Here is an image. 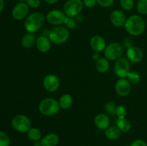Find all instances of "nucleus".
Segmentation results:
<instances>
[{
	"label": "nucleus",
	"mask_w": 147,
	"mask_h": 146,
	"mask_svg": "<svg viewBox=\"0 0 147 146\" xmlns=\"http://www.w3.org/2000/svg\"><path fill=\"white\" fill-rule=\"evenodd\" d=\"M124 27L129 34L136 37L144 32L146 29V22L143 17L134 14L126 19Z\"/></svg>",
	"instance_id": "nucleus-1"
},
{
	"label": "nucleus",
	"mask_w": 147,
	"mask_h": 146,
	"mask_svg": "<svg viewBox=\"0 0 147 146\" xmlns=\"http://www.w3.org/2000/svg\"><path fill=\"white\" fill-rule=\"evenodd\" d=\"M45 21V16L40 11H35L27 16L24 25L27 32L34 33L38 31Z\"/></svg>",
	"instance_id": "nucleus-2"
},
{
	"label": "nucleus",
	"mask_w": 147,
	"mask_h": 146,
	"mask_svg": "<svg viewBox=\"0 0 147 146\" xmlns=\"http://www.w3.org/2000/svg\"><path fill=\"white\" fill-rule=\"evenodd\" d=\"M60 108L58 101L51 97L43 99L39 104V111L45 116L55 115L58 113Z\"/></svg>",
	"instance_id": "nucleus-3"
},
{
	"label": "nucleus",
	"mask_w": 147,
	"mask_h": 146,
	"mask_svg": "<svg viewBox=\"0 0 147 146\" xmlns=\"http://www.w3.org/2000/svg\"><path fill=\"white\" fill-rule=\"evenodd\" d=\"M70 37L68 29L62 26H56L51 29L48 33V38L52 43L60 44L67 41Z\"/></svg>",
	"instance_id": "nucleus-4"
},
{
	"label": "nucleus",
	"mask_w": 147,
	"mask_h": 146,
	"mask_svg": "<svg viewBox=\"0 0 147 146\" xmlns=\"http://www.w3.org/2000/svg\"><path fill=\"white\" fill-rule=\"evenodd\" d=\"M12 127L20 133H27L32 127V122L27 116L24 115H17L11 120Z\"/></svg>",
	"instance_id": "nucleus-5"
},
{
	"label": "nucleus",
	"mask_w": 147,
	"mask_h": 146,
	"mask_svg": "<svg viewBox=\"0 0 147 146\" xmlns=\"http://www.w3.org/2000/svg\"><path fill=\"white\" fill-rule=\"evenodd\" d=\"M83 6L82 0H67L64 4L63 10L67 17L75 18L81 12Z\"/></svg>",
	"instance_id": "nucleus-6"
},
{
	"label": "nucleus",
	"mask_w": 147,
	"mask_h": 146,
	"mask_svg": "<svg viewBox=\"0 0 147 146\" xmlns=\"http://www.w3.org/2000/svg\"><path fill=\"white\" fill-rule=\"evenodd\" d=\"M123 54V48L118 42H112L106 46L104 50V55L106 59L111 61L119 60Z\"/></svg>",
	"instance_id": "nucleus-7"
},
{
	"label": "nucleus",
	"mask_w": 147,
	"mask_h": 146,
	"mask_svg": "<svg viewBox=\"0 0 147 146\" xmlns=\"http://www.w3.org/2000/svg\"><path fill=\"white\" fill-rule=\"evenodd\" d=\"M113 71L119 78H126L130 72V61L126 57H121L115 62Z\"/></svg>",
	"instance_id": "nucleus-8"
},
{
	"label": "nucleus",
	"mask_w": 147,
	"mask_h": 146,
	"mask_svg": "<svg viewBox=\"0 0 147 146\" xmlns=\"http://www.w3.org/2000/svg\"><path fill=\"white\" fill-rule=\"evenodd\" d=\"M67 16L64 13L58 9H54L49 11L46 16V19L50 24L55 26H60L64 24Z\"/></svg>",
	"instance_id": "nucleus-9"
},
{
	"label": "nucleus",
	"mask_w": 147,
	"mask_h": 146,
	"mask_svg": "<svg viewBox=\"0 0 147 146\" xmlns=\"http://www.w3.org/2000/svg\"><path fill=\"white\" fill-rule=\"evenodd\" d=\"M43 87L47 91L50 92H54L57 91L60 87L59 78L55 74H47L43 80Z\"/></svg>",
	"instance_id": "nucleus-10"
},
{
	"label": "nucleus",
	"mask_w": 147,
	"mask_h": 146,
	"mask_svg": "<svg viewBox=\"0 0 147 146\" xmlns=\"http://www.w3.org/2000/svg\"><path fill=\"white\" fill-rule=\"evenodd\" d=\"M116 93L121 97L128 95L131 91V84L126 78H119L115 85Z\"/></svg>",
	"instance_id": "nucleus-11"
},
{
	"label": "nucleus",
	"mask_w": 147,
	"mask_h": 146,
	"mask_svg": "<svg viewBox=\"0 0 147 146\" xmlns=\"http://www.w3.org/2000/svg\"><path fill=\"white\" fill-rule=\"evenodd\" d=\"M30 9L25 2H19L12 10V17L16 20H22L27 17Z\"/></svg>",
	"instance_id": "nucleus-12"
},
{
	"label": "nucleus",
	"mask_w": 147,
	"mask_h": 146,
	"mask_svg": "<svg viewBox=\"0 0 147 146\" xmlns=\"http://www.w3.org/2000/svg\"><path fill=\"white\" fill-rule=\"evenodd\" d=\"M126 58L133 63H139L143 60L144 53L139 47L131 46L126 52Z\"/></svg>",
	"instance_id": "nucleus-13"
},
{
	"label": "nucleus",
	"mask_w": 147,
	"mask_h": 146,
	"mask_svg": "<svg viewBox=\"0 0 147 146\" xmlns=\"http://www.w3.org/2000/svg\"><path fill=\"white\" fill-rule=\"evenodd\" d=\"M110 20L112 24L116 27H121L124 26L126 22V16L122 11L119 9L114 10L111 12L110 16Z\"/></svg>",
	"instance_id": "nucleus-14"
},
{
	"label": "nucleus",
	"mask_w": 147,
	"mask_h": 146,
	"mask_svg": "<svg viewBox=\"0 0 147 146\" xmlns=\"http://www.w3.org/2000/svg\"><path fill=\"white\" fill-rule=\"evenodd\" d=\"M90 45L92 50L96 52H101L104 51L106 47V43L103 37L99 35H95L90 39Z\"/></svg>",
	"instance_id": "nucleus-15"
},
{
	"label": "nucleus",
	"mask_w": 147,
	"mask_h": 146,
	"mask_svg": "<svg viewBox=\"0 0 147 146\" xmlns=\"http://www.w3.org/2000/svg\"><path fill=\"white\" fill-rule=\"evenodd\" d=\"M94 123L96 127L101 130H106L108 127H109L110 125V120L109 116L104 113H100L98 114L95 117Z\"/></svg>",
	"instance_id": "nucleus-16"
},
{
	"label": "nucleus",
	"mask_w": 147,
	"mask_h": 146,
	"mask_svg": "<svg viewBox=\"0 0 147 146\" xmlns=\"http://www.w3.org/2000/svg\"><path fill=\"white\" fill-rule=\"evenodd\" d=\"M51 41L48 37L42 35L36 40V46L37 50L41 52H47L51 48Z\"/></svg>",
	"instance_id": "nucleus-17"
},
{
	"label": "nucleus",
	"mask_w": 147,
	"mask_h": 146,
	"mask_svg": "<svg viewBox=\"0 0 147 146\" xmlns=\"http://www.w3.org/2000/svg\"><path fill=\"white\" fill-rule=\"evenodd\" d=\"M58 135L55 133H49L42 137L40 140L42 146H57L59 143Z\"/></svg>",
	"instance_id": "nucleus-18"
},
{
	"label": "nucleus",
	"mask_w": 147,
	"mask_h": 146,
	"mask_svg": "<svg viewBox=\"0 0 147 146\" xmlns=\"http://www.w3.org/2000/svg\"><path fill=\"white\" fill-rule=\"evenodd\" d=\"M121 135V131L117 127V126L108 127L105 130V136L107 139L111 140H118Z\"/></svg>",
	"instance_id": "nucleus-19"
},
{
	"label": "nucleus",
	"mask_w": 147,
	"mask_h": 146,
	"mask_svg": "<svg viewBox=\"0 0 147 146\" xmlns=\"http://www.w3.org/2000/svg\"><path fill=\"white\" fill-rule=\"evenodd\" d=\"M116 126L121 133H128L131 129V123L126 117L118 118L116 120Z\"/></svg>",
	"instance_id": "nucleus-20"
},
{
	"label": "nucleus",
	"mask_w": 147,
	"mask_h": 146,
	"mask_svg": "<svg viewBox=\"0 0 147 146\" xmlns=\"http://www.w3.org/2000/svg\"><path fill=\"white\" fill-rule=\"evenodd\" d=\"M35 36L32 33L28 32L23 36L22 39V45L25 48H31L34 44H36Z\"/></svg>",
	"instance_id": "nucleus-21"
},
{
	"label": "nucleus",
	"mask_w": 147,
	"mask_h": 146,
	"mask_svg": "<svg viewBox=\"0 0 147 146\" xmlns=\"http://www.w3.org/2000/svg\"><path fill=\"white\" fill-rule=\"evenodd\" d=\"M58 102L60 108L63 110H67L70 108L73 104V99L70 94H64L60 97Z\"/></svg>",
	"instance_id": "nucleus-22"
},
{
	"label": "nucleus",
	"mask_w": 147,
	"mask_h": 146,
	"mask_svg": "<svg viewBox=\"0 0 147 146\" xmlns=\"http://www.w3.org/2000/svg\"><path fill=\"white\" fill-rule=\"evenodd\" d=\"M110 64L108 59L106 57H100L96 63V68L99 72L105 73L109 70Z\"/></svg>",
	"instance_id": "nucleus-23"
},
{
	"label": "nucleus",
	"mask_w": 147,
	"mask_h": 146,
	"mask_svg": "<svg viewBox=\"0 0 147 146\" xmlns=\"http://www.w3.org/2000/svg\"><path fill=\"white\" fill-rule=\"evenodd\" d=\"M27 136L32 141H39L42 137V133L40 129L37 127H31L27 132Z\"/></svg>",
	"instance_id": "nucleus-24"
},
{
	"label": "nucleus",
	"mask_w": 147,
	"mask_h": 146,
	"mask_svg": "<svg viewBox=\"0 0 147 146\" xmlns=\"http://www.w3.org/2000/svg\"><path fill=\"white\" fill-rule=\"evenodd\" d=\"M126 79L129 80V82L131 84H136L140 82L141 76L137 72L130 71L128 73L127 76H126Z\"/></svg>",
	"instance_id": "nucleus-25"
},
{
	"label": "nucleus",
	"mask_w": 147,
	"mask_h": 146,
	"mask_svg": "<svg viewBox=\"0 0 147 146\" xmlns=\"http://www.w3.org/2000/svg\"><path fill=\"white\" fill-rule=\"evenodd\" d=\"M116 108H117L116 104L111 101L107 102L105 104V110H106V113L111 116L116 115Z\"/></svg>",
	"instance_id": "nucleus-26"
},
{
	"label": "nucleus",
	"mask_w": 147,
	"mask_h": 146,
	"mask_svg": "<svg viewBox=\"0 0 147 146\" xmlns=\"http://www.w3.org/2000/svg\"><path fill=\"white\" fill-rule=\"evenodd\" d=\"M137 10L139 14L147 15V0H139L137 2Z\"/></svg>",
	"instance_id": "nucleus-27"
},
{
	"label": "nucleus",
	"mask_w": 147,
	"mask_h": 146,
	"mask_svg": "<svg viewBox=\"0 0 147 146\" xmlns=\"http://www.w3.org/2000/svg\"><path fill=\"white\" fill-rule=\"evenodd\" d=\"M120 4L123 9L129 11L134 7V0H120Z\"/></svg>",
	"instance_id": "nucleus-28"
},
{
	"label": "nucleus",
	"mask_w": 147,
	"mask_h": 146,
	"mask_svg": "<svg viewBox=\"0 0 147 146\" xmlns=\"http://www.w3.org/2000/svg\"><path fill=\"white\" fill-rule=\"evenodd\" d=\"M10 139L5 133L0 131V146H9Z\"/></svg>",
	"instance_id": "nucleus-29"
},
{
	"label": "nucleus",
	"mask_w": 147,
	"mask_h": 146,
	"mask_svg": "<svg viewBox=\"0 0 147 146\" xmlns=\"http://www.w3.org/2000/svg\"><path fill=\"white\" fill-rule=\"evenodd\" d=\"M127 115V110L126 108L123 105L117 106L116 108V115L117 116L118 118H122V117H126Z\"/></svg>",
	"instance_id": "nucleus-30"
},
{
	"label": "nucleus",
	"mask_w": 147,
	"mask_h": 146,
	"mask_svg": "<svg viewBox=\"0 0 147 146\" xmlns=\"http://www.w3.org/2000/svg\"><path fill=\"white\" fill-rule=\"evenodd\" d=\"M64 24L69 29H73L76 27V20L75 19V18L73 17H67L65 21Z\"/></svg>",
	"instance_id": "nucleus-31"
},
{
	"label": "nucleus",
	"mask_w": 147,
	"mask_h": 146,
	"mask_svg": "<svg viewBox=\"0 0 147 146\" xmlns=\"http://www.w3.org/2000/svg\"><path fill=\"white\" fill-rule=\"evenodd\" d=\"M29 7H31L32 9H37L40 7V0H27L26 1Z\"/></svg>",
	"instance_id": "nucleus-32"
},
{
	"label": "nucleus",
	"mask_w": 147,
	"mask_h": 146,
	"mask_svg": "<svg viewBox=\"0 0 147 146\" xmlns=\"http://www.w3.org/2000/svg\"><path fill=\"white\" fill-rule=\"evenodd\" d=\"M114 0H97V3L103 7H109L113 5Z\"/></svg>",
	"instance_id": "nucleus-33"
},
{
	"label": "nucleus",
	"mask_w": 147,
	"mask_h": 146,
	"mask_svg": "<svg viewBox=\"0 0 147 146\" xmlns=\"http://www.w3.org/2000/svg\"><path fill=\"white\" fill-rule=\"evenodd\" d=\"M129 146H147V143L146 141L142 139H138L132 142Z\"/></svg>",
	"instance_id": "nucleus-34"
},
{
	"label": "nucleus",
	"mask_w": 147,
	"mask_h": 146,
	"mask_svg": "<svg viewBox=\"0 0 147 146\" xmlns=\"http://www.w3.org/2000/svg\"><path fill=\"white\" fill-rule=\"evenodd\" d=\"M83 5L86 6V7L91 8L97 4V0H83Z\"/></svg>",
	"instance_id": "nucleus-35"
},
{
	"label": "nucleus",
	"mask_w": 147,
	"mask_h": 146,
	"mask_svg": "<svg viewBox=\"0 0 147 146\" xmlns=\"http://www.w3.org/2000/svg\"><path fill=\"white\" fill-rule=\"evenodd\" d=\"M100 58V54H99V52H95L94 54H93V59L96 62H97L98 60Z\"/></svg>",
	"instance_id": "nucleus-36"
},
{
	"label": "nucleus",
	"mask_w": 147,
	"mask_h": 146,
	"mask_svg": "<svg viewBox=\"0 0 147 146\" xmlns=\"http://www.w3.org/2000/svg\"><path fill=\"white\" fill-rule=\"evenodd\" d=\"M57 1H58V0H45L46 2L49 4H55V3H57Z\"/></svg>",
	"instance_id": "nucleus-37"
},
{
	"label": "nucleus",
	"mask_w": 147,
	"mask_h": 146,
	"mask_svg": "<svg viewBox=\"0 0 147 146\" xmlns=\"http://www.w3.org/2000/svg\"><path fill=\"white\" fill-rule=\"evenodd\" d=\"M4 9V0H0V14Z\"/></svg>",
	"instance_id": "nucleus-38"
},
{
	"label": "nucleus",
	"mask_w": 147,
	"mask_h": 146,
	"mask_svg": "<svg viewBox=\"0 0 147 146\" xmlns=\"http://www.w3.org/2000/svg\"><path fill=\"white\" fill-rule=\"evenodd\" d=\"M17 1H20V2H26L27 0H17Z\"/></svg>",
	"instance_id": "nucleus-39"
}]
</instances>
